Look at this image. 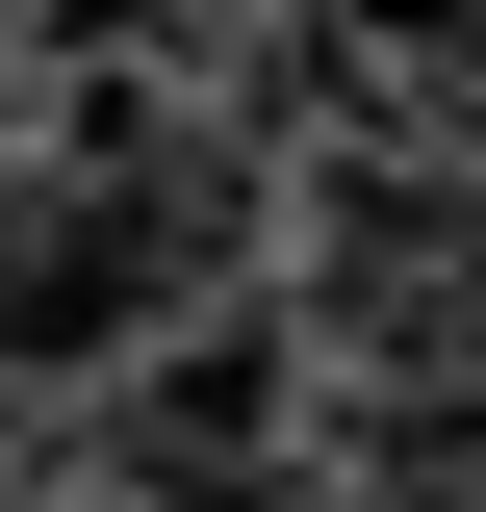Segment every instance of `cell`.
<instances>
[{
    "mask_svg": "<svg viewBox=\"0 0 486 512\" xmlns=\"http://www.w3.org/2000/svg\"><path fill=\"white\" fill-rule=\"evenodd\" d=\"M256 512H333V487H256Z\"/></svg>",
    "mask_w": 486,
    "mask_h": 512,
    "instance_id": "obj_1",
    "label": "cell"
}]
</instances>
